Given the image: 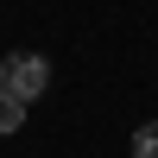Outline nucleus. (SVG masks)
Returning <instances> with one entry per match:
<instances>
[{
  "mask_svg": "<svg viewBox=\"0 0 158 158\" xmlns=\"http://www.w3.org/2000/svg\"><path fill=\"white\" fill-rule=\"evenodd\" d=\"M133 158H158V120H146L133 133Z\"/></svg>",
  "mask_w": 158,
  "mask_h": 158,
  "instance_id": "nucleus-3",
  "label": "nucleus"
},
{
  "mask_svg": "<svg viewBox=\"0 0 158 158\" xmlns=\"http://www.w3.org/2000/svg\"><path fill=\"white\" fill-rule=\"evenodd\" d=\"M44 82H51V63L38 57V51H13V57L0 63V89L19 95V101H38V95H44Z\"/></svg>",
  "mask_w": 158,
  "mask_h": 158,
  "instance_id": "nucleus-1",
  "label": "nucleus"
},
{
  "mask_svg": "<svg viewBox=\"0 0 158 158\" xmlns=\"http://www.w3.org/2000/svg\"><path fill=\"white\" fill-rule=\"evenodd\" d=\"M19 120H25V101L0 89V133H19Z\"/></svg>",
  "mask_w": 158,
  "mask_h": 158,
  "instance_id": "nucleus-2",
  "label": "nucleus"
}]
</instances>
